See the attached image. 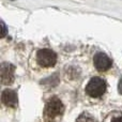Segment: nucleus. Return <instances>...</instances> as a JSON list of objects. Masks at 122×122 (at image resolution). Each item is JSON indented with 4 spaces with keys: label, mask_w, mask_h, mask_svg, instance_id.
<instances>
[{
    "label": "nucleus",
    "mask_w": 122,
    "mask_h": 122,
    "mask_svg": "<svg viewBox=\"0 0 122 122\" xmlns=\"http://www.w3.org/2000/svg\"><path fill=\"white\" fill-rule=\"evenodd\" d=\"M106 90V84L102 78L100 77H93L88 82L86 87V91L90 97H100L104 94Z\"/></svg>",
    "instance_id": "f257e3e1"
},
{
    "label": "nucleus",
    "mask_w": 122,
    "mask_h": 122,
    "mask_svg": "<svg viewBox=\"0 0 122 122\" xmlns=\"http://www.w3.org/2000/svg\"><path fill=\"white\" fill-rule=\"evenodd\" d=\"M36 59H38V62L40 65H42L44 67H49V66H54L56 64V62H57V55L51 49L43 48L38 51Z\"/></svg>",
    "instance_id": "f03ea898"
},
{
    "label": "nucleus",
    "mask_w": 122,
    "mask_h": 122,
    "mask_svg": "<svg viewBox=\"0 0 122 122\" xmlns=\"http://www.w3.org/2000/svg\"><path fill=\"white\" fill-rule=\"evenodd\" d=\"M63 104L58 97H54L51 99H49V101L47 102L46 105V112L49 117H55L60 115L63 112Z\"/></svg>",
    "instance_id": "7ed1b4c3"
},
{
    "label": "nucleus",
    "mask_w": 122,
    "mask_h": 122,
    "mask_svg": "<svg viewBox=\"0 0 122 122\" xmlns=\"http://www.w3.org/2000/svg\"><path fill=\"white\" fill-rule=\"evenodd\" d=\"M93 63H94L95 67L99 71H106V70H108L112 66V60H110V58L103 53H99L94 56Z\"/></svg>",
    "instance_id": "20e7f679"
},
{
    "label": "nucleus",
    "mask_w": 122,
    "mask_h": 122,
    "mask_svg": "<svg viewBox=\"0 0 122 122\" xmlns=\"http://www.w3.org/2000/svg\"><path fill=\"white\" fill-rule=\"evenodd\" d=\"M14 80V66L10 63H2L1 81L3 85H10Z\"/></svg>",
    "instance_id": "39448f33"
},
{
    "label": "nucleus",
    "mask_w": 122,
    "mask_h": 122,
    "mask_svg": "<svg viewBox=\"0 0 122 122\" xmlns=\"http://www.w3.org/2000/svg\"><path fill=\"white\" fill-rule=\"evenodd\" d=\"M2 103L8 107H15L17 104V94L14 90L5 89L1 94Z\"/></svg>",
    "instance_id": "423d86ee"
},
{
    "label": "nucleus",
    "mask_w": 122,
    "mask_h": 122,
    "mask_svg": "<svg viewBox=\"0 0 122 122\" xmlns=\"http://www.w3.org/2000/svg\"><path fill=\"white\" fill-rule=\"evenodd\" d=\"M0 26H1V32H0V38H4L6 34V27L5 25H4L3 21H1L0 23Z\"/></svg>",
    "instance_id": "0eeeda50"
},
{
    "label": "nucleus",
    "mask_w": 122,
    "mask_h": 122,
    "mask_svg": "<svg viewBox=\"0 0 122 122\" xmlns=\"http://www.w3.org/2000/svg\"><path fill=\"white\" fill-rule=\"evenodd\" d=\"M78 122H94V120L91 119L90 117H81Z\"/></svg>",
    "instance_id": "6e6552de"
},
{
    "label": "nucleus",
    "mask_w": 122,
    "mask_h": 122,
    "mask_svg": "<svg viewBox=\"0 0 122 122\" xmlns=\"http://www.w3.org/2000/svg\"><path fill=\"white\" fill-rule=\"evenodd\" d=\"M118 91H119V93H120V94H122V77H121V79L119 80V84H118Z\"/></svg>",
    "instance_id": "1a4fd4ad"
},
{
    "label": "nucleus",
    "mask_w": 122,
    "mask_h": 122,
    "mask_svg": "<svg viewBox=\"0 0 122 122\" xmlns=\"http://www.w3.org/2000/svg\"><path fill=\"white\" fill-rule=\"evenodd\" d=\"M112 122H122V116H119V117H116V118H114Z\"/></svg>",
    "instance_id": "9d476101"
}]
</instances>
